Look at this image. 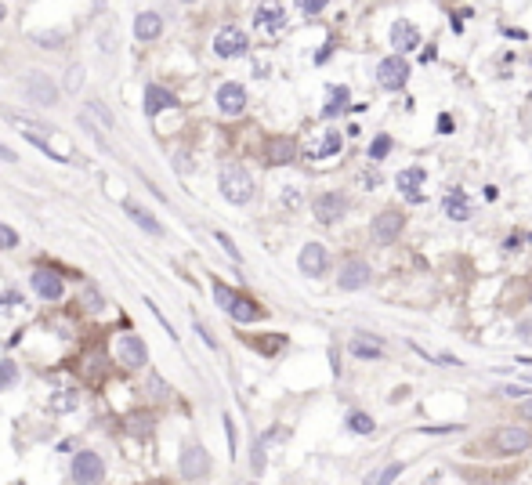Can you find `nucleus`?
I'll return each instance as SVG.
<instances>
[{
	"label": "nucleus",
	"instance_id": "obj_34",
	"mask_svg": "<svg viewBox=\"0 0 532 485\" xmlns=\"http://www.w3.org/2000/svg\"><path fill=\"white\" fill-rule=\"evenodd\" d=\"M214 297H218V304H221V308H232V304H236V293L232 290H228V286H214Z\"/></svg>",
	"mask_w": 532,
	"mask_h": 485
},
{
	"label": "nucleus",
	"instance_id": "obj_31",
	"mask_svg": "<svg viewBox=\"0 0 532 485\" xmlns=\"http://www.w3.org/2000/svg\"><path fill=\"white\" fill-rule=\"evenodd\" d=\"M80 301H84V304H87V308H91V312L105 308V304H101V293H98L94 286H84V290H80Z\"/></svg>",
	"mask_w": 532,
	"mask_h": 485
},
{
	"label": "nucleus",
	"instance_id": "obj_39",
	"mask_svg": "<svg viewBox=\"0 0 532 485\" xmlns=\"http://www.w3.org/2000/svg\"><path fill=\"white\" fill-rule=\"evenodd\" d=\"M218 242H221V247H225V250H228V253H232V258H239V250H236V247H232V239H228V236H225V232H218Z\"/></svg>",
	"mask_w": 532,
	"mask_h": 485
},
{
	"label": "nucleus",
	"instance_id": "obj_2",
	"mask_svg": "<svg viewBox=\"0 0 532 485\" xmlns=\"http://www.w3.org/2000/svg\"><path fill=\"white\" fill-rule=\"evenodd\" d=\"M377 80L384 91H398V87H405V80H409V62H405L402 55H391L377 66Z\"/></svg>",
	"mask_w": 532,
	"mask_h": 485
},
{
	"label": "nucleus",
	"instance_id": "obj_42",
	"mask_svg": "<svg viewBox=\"0 0 532 485\" xmlns=\"http://www.w3.org/2000/svg\"><path fill=\"white\" fill-rule=\"evenodd\" d=\"M152 391H156V399H163V395H167V388H163L160 377H152Z\"/></svg>",
	"mask_w": 532,
	"mask_h": 485
},
{
	"label": "nucleus",
	"instance_id": "obj_33",
	"mask_svg": "<svg viewBox=\"0 0 532 485\" xmlns=\"http://www.w3.org/2000/svg\"><path fill=\"white\" fill-rule=\"evenodd\" d=\"M11 247H18V232L8 228V225H0V250H11Z\"/></svg>",
	"mask_w": 532,
	"mask_h": 485
},
{
	"label": "nucleus",
	"instance_id": "obj_18",
	"mask_svg": "<svg viewBox=\"0 0 532 485\" xmlns=\"http://www.w3.org/2000/svg\"><path fill=\"white\" fill-rule=\"evenodd\" d=\"M496 449L500 453H522L529 449V431L525 427H503L496 435Z\"/></svg>",
	"mask_w": 532,
	"mask_h": 485
},
{
	"label": "nucleus",
	"instance_id": "obj_23",
	"mask_svg": "<svg viewBox=\"0 0 532 485\" xmlns=\"http://www.w3.org/2000/svg\"><path fill=\"white\" fill-rule=\"evenodd\" d=\"M228 315H232L236 323H253V319H261L264 312H261L253 301H246V297H236V304H232V308H228Z\"/></svg>",
	"mask_w": 532,
	"mask_h": 485
},
{
	"label": "nucleus",
	"instance_id": "obj_12",
	"mask_svg": "<svg viewBox=\"0 0 532 485\" xmlns=\"http://www.w3.org/2000/svg\"><path fill=\"white\" fill-rule=\"evenodd\" d=\"M391 44L398 51H416L420 47V33H416V25L409 18H395L391 22Z\"/></svg>",
	"mask_w": 532,
	"mask_h": 485
},
{
	"label": "nucleus",
	"instance_id": "obj_24",
	"mask_svg": "<svg viewBox=\"0 0 532 485\" xmlns=\"http://www.w3.org/2000/svg\"><path fill=\"white\" fill-rule=\"evenodd\" d=\"M127 214H131V218H134L138 225H142V228H145V232H149V236H160V232H163V228H160V221H156V218H152V214H149V210H142V207H138V203H127Z\"/></svg>",
	"mask_w": 532,
	"mask_h": 485
},
{
	"label": "nucleus",
	"instance_id": "obj_45",
	"mask_svg": "<svg viewBox=\"0 0 532 485\" xmlns=\"http://www.w3.org/2000/svg\"><path fill=\"white\" fill-rule=\"evenodd\" d=\"M0 18H4V4H0Z\"/></svg>",
	"mask_w": 532,
	"mask_h": 485
},
{
	"label": "nucleus",
	"instance_id": "obj_36",
	"mask_svg": "<svg viewBox=\"0 0 532 485\" xmlns=\"http://www.w3.org/2000/svg\"><path fill=\"white\" fill-rule=\"evenodd\" d=\"M518 337L532 344V315H529V319H522V323H518Z\"/></svg>",
	"mask_w": 532,
	"mask_h": 485
},
{
	"label": "nucleus",
	"instance_id": "obj_22",
	"mask_svg": "<svg viewBox=\"0 0 532 485\" xmlns=\"http://www.w3.org/2000/svg\"><path fill=\"white\" fill-rule=\"evenodd\" d=\"M170 105H174L170 91H163V87H149V91H145V112H149V116H156V112L170 109Z\"/></svg>",
	"mask_w": 532,
	"mask_h": 485
},
{
	"label": "nucleus",
	"instance_id": "obj_35",
	"mask_svg": "<svg viewBox=\"0 0 532 485\" xmlns=\"http://www.w3.org/2000/svg\"><path fill=\"white\" fill-rule=\"evenodd\" d=\"M84 84V69L80 66H73L69 69V80H66V87H69V91H76V87H80Z\"/></svg>",
	"mask_w": 532,
	"mask_h": 485
},
{
	"label": "nucleus",
	"instance_id": "obj_7",
	"mask_svg": "<svg viewBox=\"0 0 532 485\" xmlns=\"http://www.w3.org/2000/svg\"><path fill=\"white\" fill-rule=\"evenodd\" d=\"M402 228H405V221H402V214L398 210H384V214H377L373 218V239L377 242H395L398 236H402Z\"/></svg>",
	"mask_w": 532,
	"mask_h": 485
},
{
	"label": "nucleus",
	"instance_id": "obj_8",
	"mask_svg": "<svg viewBox=\"0 0 532 485\" xmlns=\"http://www.w3.org/2000/svg\"><path fill=\"white\" fill-rule=\"evenodd\" d=\"M214 51H218L221 58H236L246 51V33L236 29V25H225V29L214 36Z\"/></svg>",
	"mask_w": 532,
	"mask_h": 485
},
{
	"label": "nucleus",
	"instance_id": "obj_38",
	"mask_svg": "<svg viewBox=\"0 0 532 485\" xmlns=\"http://www.w3.org/2000/svg\"><path fill=\"white\" fill-rule=\"evenodd\" d=\"M36 44H62V33H36Z\"/></svg>",
	"mask_w": 532,
	"mask_h": 485
},
{
	"label": "nucleus",
	"instance_id": "obj_3",
	"mask_svg": "<svg viewBox=\"0 0 532 485\" xmlns=\"http://www.w3.org/2000/svg\"><path fill=\"white\" fill-rule=\"evenodd\" d=\"M312 210H315V221L319 225H333L348 214V196L344 192H322L312 203Z\"/></svg>",
	"mask_w": 532,
	"mask_h": 485
},
{
	"label": "nucleus",
	"instance_id": "obj_10",
	"mask_svg": "<svg viewBox=\"0 0 532 485\" xmlns=\"http://www.w3.org/2000/svg\"><path fill=\"white\" fill-rule=\"evenodd\" d=\"M210 471V456H207V449L203 445H188V449L181 453V475L188 478V482H196V478H203Z\"/></svg>",
	"mask_w": 532,
	"mask_h": 485
},
{
	"label": "nucleus",
	"instance_id": "obj_20",
	"mask_svg": "<svg viewBox=\"0 0 532 485\" xmlns=\"http://www.w3.org/2000/svg\"><path fill=\"white\" fill-rule=\"evenodd\" d=\"M398 192L405 196V199H413V203H420V185H424V171L420 167H409V171H402L398 177Z\"/></svg>",
	"mask_w": 532,
	"mask_h": 485
},
{
	"label": "nucleus",
	"instance_id": "obj_25",
	"mask_svg": "<svg viewBox=\"0 0 532 485\" xmlns=\"http://www.w3.org/2000/svg\"><path fill=\"white\" fill-rule=\"evenodd\" d=\"M402 471H405V464H402V460H395V464H388L384 471H377V475H373L370 482H373V485H391V482H395V478L402 475Z\"/></svg>",
	"mask_w": 532,
	"mask_h": 485
},
{
	"label": "nucleus",
	"instance_id": "obj_21",
	"mask_svg": "<svg viewBox=\"0 0 532 485\" xmlns=\"http://www.w3.org/2000/svg\"><path fill=\"white\" fill-rule=\"evenodd\" d=\"M442 214H446L449 221H467L471 218V203H467L464 192H449L446 199H442Z\"/></svg>",
	"mask_w": 532,
	"mask_h": 485
},
{
	"label": "nucleus",
	"instance_id": "obj_5",
	"mask_svg": "<svg viewBox=\"0 0 532 485\" xmlns=\"http://www.w3.org/2000/svg\"><path fill=\"white\" fill-rule=\"evenodd\" d=\"M116 355H120V362L127 369H138V366L149 362V348H145V340L138 337V334H123L116 340Z\"/></svg>",
	"mask_w": 532,
	"mask_h": 485
},
{
	"label": "nucleus",
	"instance_id": "obj_28",
	"mask_svg": "<svg viewBox=\"0 0 532 485\" xmlns=\"http://www.w3.org/2000/svg\"><path fill=\"white\" fill-rule=\"evenodd\" d=\"M340 152V134L337 131H326L322 142H319V156H337Z\"/></svg>",
	"mask_w": 532,
	"mask_h": 485
},
{
	"label": "nucleus",
	"instance_id": "obj_6",
	"mask_svg": "<svg viewBox=\"0 0 532 485\" xmlns=\"http://www.w3.org/2000/svg\"><path fill=\"white\" fill-rule=\"evenodd\" d=\"M297 264H301V272H304V275L319 279V275H326V268H329V253H326L322 242H308V247L301 250Z\"/></svg>",
	"mask_w": 532,
	"mask_h": 485
},
{
	"label": "nucleus",
	"instance_id": "obj_43",
	"mask_svg": "<svg viewBox=\"0 0 532 485\" xmlns=\"http://www.w3.org/2000/svg\"><path fill=\"white\" fill-rule=\"evenodd\" d=\"M522 416H525L529 424H532V399H525V406H522Z\"/></svg>",
	"mask_w": 532,
	"mask_h": 485
},
{
	"label": "nucleus",
	"instance_id": "obj_29",
	"mask_svg": "<svg viewBox=\"0 0 532 485\" xmlns=\"http://www.w3.org/2000/svg\"><path fill=\"white\" fill-rule=\"evenodd\" d=\"M76 406V391H58L55 399H51V410L55 413H66V410H73Z\"/></svg>",
	"mask_w": 532,
	"mask_h": 485
},
{
	"label": "nucleus",
	"instance_id": "obj_15",
	"mask_svg": "<svg viewBox=\"0 0 532 485\" xmlns=\"http://www.w3.org/2000/svg\"><path fill=\"white\" fill-rule=\"evenodd\" d=\"M33 290H36V297H44V301H58L62 279L55 272H47V268H40V272H33Z\"/></svg>",
	"mask_w": 532,
	"mask_h": 485
},
{
	"label": "nucleus",
	"instance_id": "obj_11",
	"mask_svg": "<svg viewBox=\"0 0 532 485\" xmlns=\"http://www.w3.org/2000/svg\"><path fill=\"white\" fill-rule=\"evenodd\" d=\"M218 109L225 116H239L246 109V91L239 84H221L218 87Z\"/></svg>",
	"mask_w": 532,
	"mask_h": 485
},
{
	"label": "nucleus",
	"instance_id": "obj_1",
	"mask_svg": "<svg viewBox=\"0 0 532 485\" xmlns=\"http://www.w3.org/2000/svg\"><path fill=\"white\" fill-rule=\"evenodd\" d=\"M221 196L236 207H246L253 199V177L243 171V167H228L221 171Z\"/></svg>",
	"mask_w": 532,
	"mask_h": 485
},
{
	"label": "nucleus",
	"instance_id": "obj_27",
	"mask_svg": "<svg viewBox=\"0 0 532 485\" xmlns=\"http://www.w3.org/2000/svg\"><path fill=\"white\" fill-rule=\"evenodd\" d=\"M348 427H351V431H359V435H373V427H377V424H373V416H370V413H351V416H348Z\"/></svg>",
	"mask_w": 532,
	"mask_h": 485
},
{
	"label": "nucleus",
	"instance_id": "obj_9",
	"mask_svg": "<svg viewBox=\"0 0 532 485\" xmlns=\"http://www.w3.org/2000/svg\"><path fill=\"white\" fill-rule=\"evenodd\" d=\"M25 95H29L36 105H55L58 87L51 84V76H44V73H29V76H25Z\"/></svg>",
	"mask_w": 532,
	"mask_h": 485
},
{
	"label": "nucleus",
	"instance_id": "obj_32",
	"mask_svg": "<svg viewBox=\"0 0 532 485\" xmlns=\"http://www.w3.org/2000/svg\"><path fill=\"white\" fill-rule=\"evenodd\" d=\"M388 152H391V138H388V134L373 138V145H370V156H373V160H384Z\"/></svg>",
	"mask_w": 532,
	"mask_h": 485
},
{
	"label": "nucleus",
	"instance_id": "obj_41",
	"mask_svg": "<svg viewBox=\"0 0 532 485\" xmlns=\"http://www.w3.org/2000/svg\"><path fill=\"white\" fill-rule=\"evenodd\" d=\"M0 160H4V163H15V152H11L4 142H0Z\"/></svg>",
	"mask_w": 532,
	"mask_h": 485
},
{
	"label": "nucleus",
	"instance_id": "obj_19",
	"mask_svg": "<svg viewBox=\"0 0 532 485\" xmlns=\"http://www.w3.org/2000/svg\"><path fill=\"white\" fill-rule=\"evenodd\" d=\"M160 33H163V18L156 15V11H142V15L134 18V36L138 40H156Z\"/></svg>",
	"mask_w": 532,
	"mask_h": 485
},
{
	"label": "nucleus",
	"instance_id": "obj_16",
	"mask_svg": "<svg viewBox=\"0 0 532 485\" xmlns=\"http://www.w3.org/2000/svg\"><path fill=\"white\" fill-rule=\"evenodd\" d=\"M253 25H257L261 33H279L286 25V11L279 8V4H264L257 8V18H253Z\"/></svg>",
	"mask_w": 532,
	"mask_h": 485
},
{
	"label": "nucleus",
	"instance_id": "obj_14",
	"mask_svg": "<svg viewBox=\"0 0 532 485\" xmlns=\"http://www.w3.org/2000/svg\"><path fill=\"white\" fill-rule=\"evenodd\" d=\"M370 283V264L366 261H348L340 268V290H362Z\"/></svg>",
	"mask_w": 532,
	"mask_h": 485
},
{
	"label": "nucleus",
	"instance_id": "obj_17",
	"mask_svg": "<svg viewBox=\"0 0 532 485\" xmlns=\"http://www.w3.org/2000/svg\"><path fill=\"white\" fill-rule=\"evenodd\" d=\"M348 348H351L355 359H380V355H384V340L370 337V334H355Z\"/></svg>",
	"mask_w": 532,
	"mask_h": 485
},
{
	"label": "nucleus",
	"instance_id": "obj_44",
	"mask_svg": "<svg viewBox=\"0 0 532 485\" xmlns=\"http://www.w3.org/2000/svg\"><path fill=\"white\" fill-rule=\"evenodd\" d=\"M438 131H453V120L449 116H438Z\"/></svg>",
	"mask_w": 532,
	"mask_h": 485
},
{
	"label": "nucleus",
	"instance_id": "obj_26",
	"mask_svg": "<svg viewBox=\"0 0 532 485\" xmlns=\"http://www.w3.org/2000/svg\"><path fill=\"white\" fill-rule=\"evenodd\" d=\"M344 105H348V91H344V87H333V91H329V105L322 109V116H337Z\"/></svg>",
	"mask_w": 532,
	"mask_h": 485
},
{
	"label": "nucleus",
	"instance_id": "obj_30",
	"mask_svg": "<svg viewBox=\"0 0 532 485\" xmlns=\"http://www.w3.org/2000/svg\"><path fill=\"white\" fill-rule=\"evenodd\" d=\"M15 380H18V366L15 362H0V391H4V388H11V384H15Z\"/></svg>",
	"mask_w": 532,
	"mask_h": 485
},
{
	"label": "nucleus",
	"instance_id": "obj_40",
	"mask_svg": "<svg viewBox=\"0 0 532 485\" xmlns=\"http://www.w3.org/2000/svg\"><path fill=\"white\" fill-rule=\"evenodd\" d=\"M503 395H511V399H522V395H529V388H518V384H511V388H503Z\"/></svg>",
	"mask_w": 532,
	"mask_h": 485
},
{
	"label": "nucleus",
	"instance_id": "obj_13",
	"mask_svg": "<svg viewBox=\"0 0 532 485\" xmlns=\"http://www.w3.org/2000/svg\"><path fill=\"white\" fill-rule=\"evenodd\" d=\"M264 156H268V163L272 167H283V163H294L297 160V142L294 138H272L268 142V149H264Z\"/></svg>",
	"mask_w": 532,
	"mask_h": 485
},
{
	"label": "nucleus",
	"instance_id": "obj_37",
	"mask_svg": "<svg viewBox=\"0 0 532 485\" xmlns=\"http://www.w3.org/2000/svg\"><path fill=\"white\" fill-rule=\"evenodd\" d=\"M322 8H326L322 0H304V4H301V11H308V15H319Z\"/></svg>",
	"mask_w": 532,
	"mask_h": 485
},
{
	"label": "nucleus",
	"instance_id": "obj_4",
	"mask_svg": "<svg viewBox=\"0 0 532 485\" xmlns=\"http://www.w3.org/2000/svg\"><path fill=\"white\" fill-rule=\"evenodd\" d=\"M105 475V464H101L98 453H76L73 456V478L80 485H98Z\"/></svg>",
	"mask_w": 532,
	"mask_h": 485
}]
</instances>
